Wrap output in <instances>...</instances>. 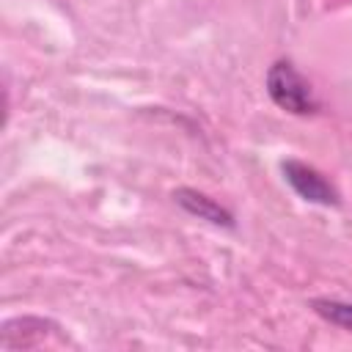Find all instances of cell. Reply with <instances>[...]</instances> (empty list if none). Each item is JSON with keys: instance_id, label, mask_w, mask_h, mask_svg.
Masks as SVG:
<instances>
[{"instance_id": "6da1fadb", "label": "cell", "mask_w": 352, "mask_h": 352, "mask_svg": "<svg viewBox=\"0 0 352 352\" xmlns=\"http://www.w3.org/2000/svg\"><path fill=\"white\" fill-rule=\"evenodd\" d=\"M267 94L270 99L294 116H308L316 110V99L314 91L308 85V80L294 69L292 60H275L267 72Z\"/></svg>"}, {"instance_id": "277c9868", "label": "cell", "mask_w": 352, "mask_h": 352, "mask_svg": "<svg viewBox=\"0 0 352 352\" xmlns=\"http://www.w3.org/2000/svg\"><path fill=\"white\" fill-rule=\"evenodd\" d=\"M173 201L198 220H206L217 228H234V214L226 206H220L214 198H209L206 192H198L192 187H179L173 190Z\"/></svg>"}, {"instance_id": "7a4b0ae2", "label": "cell", "mask_w": 352, "mask_h": 352, "mask_svg": "<svg viewBox=\"0 0 352 352\" xmlns=\"http://www.w3.org/2000/svg\"><path fill=\"white\" fill-rule=\"evenodd\" d=\"M280 170H283V179L286 184L308 204H319V206H338L341 204V195L338 190L308 162H300V160H283L280 162Z\"/></svg>"}, {"instance_id": "5b68a950", "label": "cell", "mask_w": 352, "mask_h": 352, "mask_svg": "<svg viewBox=\"0 0 352 352\" xmlns=\"http://www.w3.org/2000/svg\"><path fill=\"white\" fill-rule=\"evenodd\" d=\"M311 308L330 324L352 333V302H344V300H330V297H316L311 300Z\"/></svg>"}, {"instance_id": "3957f363", "label": "cell", "mask_w": 352, "mask_h": 352, "mask_svg": "<svg viewBox=\"0 0 352 352\" xmlns=\"http://www.w3.org/2000/svg\"><path fill=\"white\" fill-rule=\"evenodd\" d=\"M52 330H58V324L52 319H41V316H16L8 319L0 330V346L3 349H30L38 346Z\"/></svg>"}]
</instances>
